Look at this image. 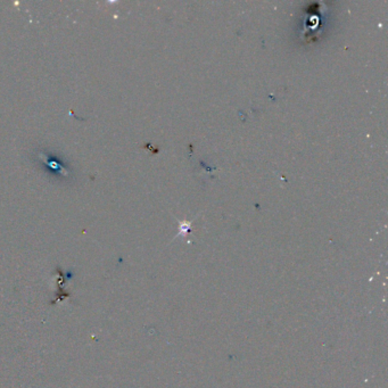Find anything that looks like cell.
<instances>
[{"label":"cell","instance_id":"cell-1","mask_svg":"<svg viewBox=\"0 0 388 388\" xmlns=\"http://www.w3.org/2000/svg\"><path fill=\"white\" fill-rule=\"evenodd\" d=\"M41 166L45 168V172L49 176H56V179H67L71 176L69 166L64 163V159L55 153L49 152H38Z\"/></svg>","mask_w":388,"mask_h":388}]
</instances>
